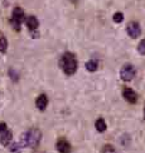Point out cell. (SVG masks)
<instances>
[{"label": "cell", "mask_w": 145, "mask_h": 153, "mask_svg": "<svg viewBox=\"0 0 145 153\" xmlns=\"http://www.w3.org/2000/svg\"><path fill=\"white\" fill-rule=\"evenodd\" d=\"M122 96H124L125 100L127 102H130V104H135L138 101V94L132 89H129V87L124 89V91H122Z\"/></svg>", "instance_id": "cell-6"}, {"label": "cell", "mask_w": 145, "mask_h": 153, "mask_svg": "<svg viewBox=\"0 0 145 153\" xmlns=\"http://www.w3.org/2000/svg\"><path fill=\"white\" fill-rule=\"evenodd\" d=\"M120 76L124 81H131L135 77V67L132 65H125L120 71Z\"/></svg>", "instance_id": "cell-3"}, {"label": "cell", "mask_w": 145, "mask_h": 153, "mask_svg": "<svg viewBox=\"0 0 145 153\" xmlns=\"http://www.w3.org/2000/svg\"><path fill=\"white\" fill-rule=\"evenodd\" d=\"M138 51H139V53L145 54V39H143L140 43H139V46H138Z\"/></svg>", "instance_id": "cell-16"}, {"label": "cell", "mask_w": 145, "mask_h": 153, "mask_svg": "<svg viewBox=\"0 0 145 153\" xmlns=\"http://www.w3.org/2000/svg\"><path fill=\"white\" fill-rule=\"evenodd\" d=\"M24 19V12H23V9L21 8H15L13 10V14H12V23L13 25L17 29H19V27L21 24V22H23Z\"/></svg>", "instance_id": "cell-4"}, {"label": "cell", "mask_w": 145, "mask_h": 153, "mask_svg": "<svg viewBox=\"0 0 145 153\" xmlns=\"http://www.w3.org/2000/svg\"><path fill=\"white\" fill-rule=\"evenodd\" d=\"M40 137H42L40 130L33 128V129L28 130V132L23 135L21 140H23L24 146H28V147H30V148H35V147L39 144V142H40Z\"/></svg>", "instance_id": "cell-2"}, {"label": "cell", "mask_w": 145, "mask_h": 153, "mask_svg": "<svg viewBox=\"0 0 145 153\" xmlns=\"http://www.w3.org/2000/svg\"><path fill=\"white\" fill-rule=\"evenodd\" d=\"M61 66L66 75H73L77 70V61L76 57L72 53H64L61 58Z\"/></svg>", "instance_id": "cell-1"}, {"label": "cell", "mask_w": 145, "mask_h": 153, "mask_svg": "<svg viewBox=\"0 0 145 153\" xmlns=\"http://www.w3.org/2000/svg\"><path fill=\"white\" fill-rule=\"evenodd\" d=\"M126 32L127 34L130 36L131 38H138L141 33V29H140V25L136 22H130L127 24V28H126Z\"/></svg>", "instance_id": "cell-5"}, {"label": "cell", "mask_w": 145, "mask_h": 153, "mask_svg": "<svg viewBox=\"0 0 145 153\" xmlns=\"http://www.w3.org/2000/svg\"><path fill=\"white\" fill-rule=\"evenodd\" d=\"M8 48V41L5 37H0V52H5Z\"/></svg>", "instance_id": "cell-13"}, {"label": "cell", "mask_w": 145, "mask_h": 153, "mask_svg": "<svg viewBox=\"0 0 145 153\" xmlns=\"http://www.w3.org/2000/svg\"><path fill=\"white\" fill-rule=\"evenodd\" d=\"M35 105H37V108H38L39 110H44V109L47 108V105H48V97L44 94L39 95L38 97H37V100H35Z\"/></svg>", "instance_id": "cell-8"}, {"label": "cell", "mask_w": 145, "mask_h": 153, "mask_svg": "<svg viewBox=\"0 0 145 153\" xmlns=\"http://www.w3.org/2000/svg\"><path fill=\"white\" fill-rule=\"evenodd\" d=\"M7 129H8L7 124H5V123H0V133H3L4 130H7Z\"/></svg>", "instance_id": "cell-17"}, {"label": "cell", "mask_w": 145, "mask_h": 153, "mask_svg": "<svg viewBox=\"0 0 145 153\" xmlns=\"http://www.w3.org/2000/svg\"><path fill=\"white\" fill-rule=\"evenodd\" d=\"M102 153H116V149L114 146L111 144H106L104 148H102Z\"/></svg>", "instance_id": "cell-14"}, {"label": "cell", "mask_w": 145, "mask_h": 153, "mask_svg": "<svg viewBox=\"0 0 145 153\" xmlns=\"http://www.w3.org/2000/svg\"><path fill=\"white\" fill-rule=\"evenodd\" d=\"M25 24H26V27H28L29 29L34 30V29L38 28V24H39V23H38V19H37L35 17H33V15H30V17L26 18Z\"/></svg>", "instance_id": "cell-10"}, {"label": "cell", "mask_w": 145, "mask_h": 153, "mask_svg": "<svg viewBox=\"0 0 145 153\" xmlns=\"http://www.w3.org/2000/svg\"><path fill=\"white\" fill-rule=\"evenodd\" d=\"M97 67H99V63H97V61H95V59H91V61L86 63V68L88 71H92V72L97 70Z\"/></svg>", "instance_id": "cell-12"}, {"label": "cell", "mask_w": 145, "mask_h": 153, "mask_svg": "<svg viewBox=\"0 0 145 153\" xmlns=\"http://www.w3.org/2000/svg\"><path fill=\"white\" fill-rule=\"evenodd\" d=\"M12 138H13V134L9 129L4 130L3 133H0V142H1L3 146H8L10 143V140H12Z\"/></svg>", "instance_id": "cell-9"}, {"label": "cell", "mask_w": 145, "mask_h": 153, "mask_svg": "<svg viewBox=\"0 0 145 153\" xmlns=\"http://www.w3.org/2000/svg\"><path fill=\"white\" fill-rule=\"evenodd\" d=\"M144 117H145V108H144Z\"/></svg>", "instance_id": "cell-18"}, {"label": "cell", "mask_w": 145, "mask_h": 153, "mask_svg": "<svg viewBox=\"0 0 145 153\" xmlns=\"http://www.w3.org/2000/svg\"><path fill=\"white\" fill-rule=\"evenodd\" d=\"M124 20V14L120 13V12H117L114 14V22L115 23H121V22Z\"/></svg>", "instance_id": "cell-15"}, {"label": "cell", "mask_w": 145, "mask_h": 153, "mask_svg": "<svg viewBox=\"0 0 145 153\" xmlns=\"http://www.w3.org/2000/svg\"><path fill=\"white\" fill-rule=\"evenodd\" d=\"M56 147H57V151L60 153H71V144L63 138L57 140Z\"/></svg>", "instance_id": "cell-7"}, {"label": "cell", "mask_w": 145, "mask_h": 153, "mask_svg": "<svg viewBox=\"0 0 145 153\" xmlns=\"http://www.w3.org/2000/svg\"><path fill=\"white\" fill-rule=\"evenodd\" d=\"M96 129H97V132H105L106 130V123L102 118H99L96 120Z\"/></svg>", "instance_id": "cell-11"}]
</instances>
